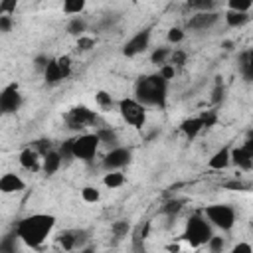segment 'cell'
Listing matches in <instances>:
<instances>
[{"label": "cell", "mask_w": 253, "mask_h": 253, "mask_svg": "<svg viewBox=\"0 0 253 253\" xmlns=\"http://www.w3.org/2000/svg\"><path fill=\"white\" fill-rule=\"evenodd\" d=\"M55 227V217L51 213H32L18 221L16 237L28 247H40Z\"/></svg>", "instance_id": "cell-1"}, {"label": "cell", "mask_w": 253, "mask_h": 253, "mask_svg": "<svg viewBox=\"0 0 253 253\" xmlns=\"http://www.w3.org/2000/svg\"><path fill=\"white\" fill-rule=\"evenodd\" d=\"M249 22V12H237V10H227L225 12V24L229 28H241Z\"/></svg>", "instance_id": "cell-20"}, {"label": "cell", "mask_w": 253, "mask_h": 253, "mask_svg": "<svg viewBox=\"0 0 253 253\" xmlns=\"http://www.w3.org/2000/svg\"><path fill=\"white\" fill-rule=\"evenodd\" d=\"M55 61H57V67H59V71H61V77L67 79V77L71 75V69H73L71 57H69V55H59V57H55Z\"/></svg>", "instance_id": "cell-28"}, {"label": "cell", "mask_w": 253, "mask_h": 253, "mask_svg": "<svg viewBox=\"0 0 253 253\" xmlns=\"http://www.w3.org/2000/svg\"><path fill=\"white\" fill-rule=\"evenodd\" d=\"M219 20V16L215 14V12H198V14H194L190 20H188V28L190 30H210L215 22Z\"/></svg>", "instance_id": "cell-12"}, {"label": "cell", "mask_w": 253, "mask_h": 253, "mask_svg": "<svg viewBox=\"0 0 253 253\" xmlns=\"http://www.w3.org/2000/svg\"><path fill=\"white\" fill-rule=\"evenodd\" d=\"M150 36H152L150 28H144V30L136 32V34L123 45V55H126V57H134V55L146 51V47H148V43H150Z\"/></svg>", "instance_id": "cell-11"}, {"label": "cell", "mask_w": 253, "mask_h": 253, "mask_svg": "<svg viewBox=\"0 0 253 253\" xmlns=\"http://www.w3.org/2000/svg\"><path fill=\"white\" fill-rule=\"evenodd\" d=\"M95 132H97V136H99L101 144H111V146H117L119 136H117V132H115L113 128L103 126V128H99V130H95Z\"/></svg>", "instance_id": "cell-26"}, {"label": "cell", "mask_w": 253, "mask_h": 253, "mask_svg": "<svg viewBox=\"0 0 253 253\" xmlns=\"http://www.w3.org/2000/svg\"><path fill=\"white\" fill-rule=\"evenodd\" d=\"M14 26L12 16H0V34H8Z\"/></svg>", "instance_id": "cell-41"}, {"label": "cell", "mask_w": 253, "mask_h": 253, "mask_svg": "<svg viewBox=\"0 0 253 253\" xmlns=\"http://www.w3.org/2000/svg\"><path fill=\"white\" fill-rule=\"evenodd\" d=\"M85 6H87V0H63V2H61L63 12H65V14H71V16L81 14V12L85 10Z\"/></svg>", "instance_id": "cell-25"}, {"label": "cell", "mask_w": 253, "mask_h": 253, "mask_svg": "<svg viewBox=\"0 0 253 253\" xmlns=\"http://www.w3.org/2000/svg\"><path fill=\"white\" fill-rule=\"evenodd\" d=\"M184 30L182 28H170L168 30V34H166V38H168V42L170 43H180L182 40H184Z\"/></svg>", "instance_id": "cell-34"}, {"label": "cell", "mask_w": 253, "mask_h": 253, "mask_svg": "<svg viewBox=\"0 0 253 253\" xmlns=\"http://www.w3.org/2000/svg\"><path fill=\"white\" fill-rule=\"evenodd\" d=\"M168 93V81L158 75H140L134 83V99L142 103L144 107H156V109H166V95Z\"/></svg>", "instance_id": "cell-2"}, {"label": "cell", "mask_w": 253, "mask_h": 253, "mask_svg": "<svg viewBox=\"0 0 253 253\" xmlns=\"http://www.w3.org/2000/svg\"><path fill=\"white\" fill-rule=\"evenodd\" d=\"M103 184H105L107 188H111V190L121 188V186L125 184V174L119 172V170H109V172L105 174V178H103Z\"/></svg>", "instance_id": "cell-22"}, {"label": "cell", "mask_w": 253, "mask_h": 253, "mask_svg": "<svg viewBox=\"0 0 253 253\" xmlns=\"http://www.w3.org/2000/svg\"><path fill=\"white\" fill-rule=\"evenodd\" d=\"M65 121L69 125V128H85L93 123H97V113L79 105V107H73L67 115H65Z\"/></svg>", "instance_id": "cell-10"}, {"label": "cell", "mask_w": 253, "mask_h": 253, "mask_svg": "<svg viewBox=\"0 0 253 253\" xmlns=\"http://www.w3.org/2000/svg\"><path fill=\"white\" fill-rule=\"evenodd\" d=\"M12 241H14V237L8 235V237L0 243V251H14V243H12Z\"/></svg>", "instance_id": "cell-44"}, {"label": "cell", "mask_w": 253, "mask_h": 253, "mask_svg": "<svg viewBox=\"0 0 253 253\" xmlns=\"http://www.w3.org/2000/svg\"><path fill=\"white\" fill-rule=\"evenodd\" d=\"M117 109L123 117V121L134 128H142L146 123V107L138 103L134 97H125L117 101Z\"/></svg>", "instance_id": "cell-6"}, {"label": "cell", "mask_w": 253, "mask_h": 253, "mask_svg": "<svg viewBox=\"0 0 253 253\" xmlns=\"http://www.w3.org/2000/svg\"><path fill=\"white\" fill-rule=\"evenodd\" d=\"M168 57H170V49H168V47H156V49L150 53V61H152L154 65L168 63Z\"/></svg>", "instance_id": "cell-30"}, {"label": "cell", "mask_w": 253, "mask_h": 253, "mask_svg": "<svg viewBox=\"0 0 253 253\" xmlns=\"http://www.w3.org/2000/svg\"><path fill=\"white\" fill-rule=\"evenodd\" d=\"M26 188V182L16 172H6L0 176V192L2 194H18Z\"/></svg>", "instance_id": "cell-13"}, {"label": "cell", "mask_w": 253, "mask_h": 253, "mask_svg": "<svg viewBox=\"0 0 253 253\" xmlns=\"http://www.w3.org/2000/svg\"><path fill=\"white\" fill-rule=\"evenodd\" d=\"M239 69H241L245 81L253 79V51L251 49H245L239 53Z\"/></svg>", "instance_id": "cell-19"}, {"label": "cell", "mask_w": 253, "mask_h": 253, "mask_svg": "<svg viewBox=\"0 0 253 253\" xmlns=\"http://www.w3.org/2000/svg\"><path fill=\"white\" fill-rule=\"evenodd\" d=\"M42 73H43V81H45L47 85H57V83H61V81H63V77H61V71H59V67H57L55 57H49V59H47V65H45V69H43Z\"/></svg>", "instance_id": "cell-18"}, {"label": "cell", "mask_w": 253, "mask_h": 253, "mask_svg": "<svg viewBox=\"0 0 253 253\" xmlns=\"http://www.w3.org/2000/svg\"><path fill=\"white\" fill-rule=\"evenodd\" d=\"M215 0H186V6L196 12H210L213 8Z\"/></svg>", "instance_id": "cell-29"}, {"label": "cell", "mask_w": 253, "mask_h": 253, "mask_svg": "<svg viewBox=\"0 0 253 253\" xmlns=\"http://www.w3.org/2000/svg\"><path fill=\"white\" fill-rule=\"evenodd\" d=\"M99 144L101 140L97 132H81L71 138V154L81 162H91L99 150Z\"/></svg>", "instance_id": "cell-5"}, {"label": "cell", "mask_w": 253, "mask_h": 253, "mask_svg": "<svg viewBox=\"0 0 253 253\" xmlns=\"http://www.w3.org/2000/svg\"><path fill=\"white\" fill-rule=\"evenodd\" d=\"M59 156H61V160H71L73 158V154H71V138H67L61 146H59Z\"/></svg>", "instance_id": "cell-39"}, {"label": "cell", "mask_w": 253, "mask_h": 253, "mask_svg": "<svg viewBox=\"0 0 253 253\" xmlns=\"http://www.w3.org/2000/svg\"><path fill=\"white\" fill-rule=\"evenodd\" d=\"M229 10H237V12H249L253 6V0H227Z\"/></svg>", "instance_id": "cell-31"}, {"label": "cell", "mask_w": 253, "mask_h": 253, "mask_svg": "<svg viewBox=\"0 0 253 253\" xmlns=\"http://www.w3.org/2000/svg\"><path fill=\"white\" fill-rule=\"evenodd\" d=\"M47 59H49V57H45V55H38V57L34 59V67H36L38 71H43L45 65H47Z\"/></svg>", "instance_id": "cell-42"}, {"label": "cell", "mask_w": 253, "mask_h": 253, "mask_svg": "<svg viewBox=\"0 0 253 253\" xmlns=\"http://www.w3.org/2000/svg\"><path fill=\"white\" fill-rule=\"evenodd\" d=\"M18 160H20V166H22V168H26V170H30V172H38V170H40L42 154H40L36 148L30 146V148H24V150L20 152Z\"/></svg>", "instance_id": "cell-15"}, {"label": "cell", "mask_w": 253, "mask_h": 253, "mask_svg": "<svg viewBox=\"0 0 253 253\" xmlns=\"http://www.w3.org/2000/svg\"><path fill=\"white\" fill-rule=\"evenodd\" d=\"M95 47V40L93 38H89V36H79L77 38V49L79 51H89V49H93Z\"/></svg>", "instance_id": "cell-33"}, {"label": "cell", "mask_w": 253, "mask_h": 253, "mask_svg": "<svg viewBox=\"0 0 253 253\" xmlns=\"http://www.w3.org/2000/svg\"><path fill=\"white\" fill-rule=\"evenodd\" d=\"M85 32H87V24H85V20H83V18L75 16V18H71V20H69V24H67V34H69V36L79 38V36H83Z\"/></svg>", "instance_id": "cell-24"}, {"label": "cell", "mask_w": 253, "mask_h": 253, "mask_svg": "<svg viewBox=\"0 0 253 253\" xmlns=\"http://www.w3.org/2000/svg\"><path fill=\"white\" fill-rule=\"evenodd\" d=\"M95 103H97L99 109H103V111H111V109L117 105V101L113 99V95L107 93V91H103V89H99V91L95 93Z\"/></svg>", "instance_id": "cell-23"}, {"label": "cell", "mask_w": 253, "mask_h": 253, "mask_svg": "<svg viewBox=\"0 0 253 253\" xmlns=\"http://www.w3.org/2000/svg\"><path fill=\"white\" fill-rule=\"evenodd\" d=\"M211 101H213V103H219V101H223V85H221V83H217V85H215Z\"/></svg>", "instance_id": "cell-43"}, {"label": "cell", "mask_w": 253, "mask_h": 253, "mask_svg": "<svg viewBox=\"0 0 253 253\" xmlns=\"http://www.w3.org/2000/svg\"><path fill=\"white\" fill-rule=\"evenodd\" d=\"M81 200L87 204H97L101 200V192L95 186H85V188H81Z\"/></svg>", "instance_id": "cell-27"}, {"label": "cell", "mask_w": 253, "mask_h": 253, "mask_svg": "<svg viewBox=\"0 0 253 253\" xmlns=\"http://www.w3.org/2000/svg\"><path fill=\"white\" fill-rule=\"evenodd\" d=\"M211 235H213L211 225H210V221L206 219L204 213H194V215H190V219L186 221V229H184V233H182V237H184L192 247L206 245Z\"/></svg>", "instance_id": "cell-3"}, {"label": "cell", "mask_w": 253, "mask_h": 253, "mask_svg": "<svg viewBox=\"0 0 253 253\" xmlns=\"http://www.w3.org/2000/svg\"><path fill=\"white\" fill-rule=\"evenodd\" d=\"M182 200H170V202H166V206L162 208V211L164 213H168V215H174V213H178L180 210H182Z\"/></svg>", "instance_id": "cell-37"}, {"label": "cell", "mask_w": 253, "mask_h": 253, "mask_svg": "<svg viewBox=\"0 0 253 253\" xmlns=\"http://www.w3.org/2000/svg\"><path fill=\"white\" fill-rule=\"evenodd\" d=\"M20 0H0V16H12Z\"/></svg>", "instance_id": "cell-32"}, {"label": "cell", "mask_w": 253, "mask_h": 253, "mask_svg": "<svg viewBox=\"0 0 253 253\" xmlns=\"http://www.w3.org/2000/svg\"><path fill=\"white\" fill-rule=\"evenodd\" d=\"M22 103H24V97L20 93L18 83H8L0 91V115H14L16 111H20Z\"/></svg>", "instance_id": "cell-7"}, {"label": "cell", "mask_w": 253, "mask_h": 253, "mask_svg": "<svg viewBox=\"0 0 253 253\" xmlns=\"http://www.w3.org/2000/svg\"><path fill=\"white\" fill-rule=\"evenodd\" d=\"M251 251H253V247L249 243H237L233 247V253H251Z\"/></svg>", "instance_id": "cell-45"}, {"label": "cell", "mask_w": 253, "mask_h": 253, "mask_svg": "<svg viewBox=\"0 0 253 253\" xmlns=\"http://www.w3.org/2000/svg\"><path fill=\"white\" fill-rule=\"evenodd\" d=\"M132 158V150L126 146H113L105 156H103V168L109 170H121L123 166H126Z\"/></svg>", "instance_id": "cell-9"}, {"label": "cell", "mask_w": 253, "mask_h": 253, "mask_svg": "<svg viewBox=\"0 0 253 253\" xmlns=\"http://www.w3.org/2000/svg\"><path fill=\"white\" fill-rule=\"evenodd\" d=\"M208 247H210V251H213V253H219L221 249H223V245H225V241H223V237H217V235H211L210 239H208V243H206Z\"/></svg>", "instance_id": "cell-38"}, {"label": "cell", "mask_w": 253, "mask_h": 253, "mask_svg": "<svg viewBox=\"0 0 253 253\" xmlns=\"http://www.w3.org/2000/svg\"><path fill=\"white\" fill-rule=\"evenodd\" d=\"M184 61H186V53H184V51H180V49L170 51V57H168V63H170V65L178 67V65H184Z\"/></svg>", "instance_id": "cell-35"}, {"label": "cell", "mask_w": 253, "mask_h": 253, "mask_svg": "<svg viewBox=\"0 0 253 253\" xmlns=\"http://www.w3.org/2000/svg\"><path fill=\"white\" fill-rule=\"evenodd\" d=\"M229 164H231V160H229V146L219 148V150L213 152L211 158L208 160V166H210L211 170H225Z\"/></svg>", "instance_id": "cell-17"}, {"label": "cell", "mask_w": 253, "mask_h": 253, "mask_svg": "<svg viewBox=\"0 0 253 253\" xmlns=\"http://www.w3.org/2000/svg\"><path fill=\"white\" fill-rule=\"evenodd\" d=\"M61 162H63V160H61V156H59L57 150H47V152L42 156V170H43V174H45V176L55 174V172L59 170Z\"/></svg>", "instance_id": "cell-16"}, {"label": "cell", "mask_w": 253, "mask_h": 253, "mask_svg": "<svg viewBox=\"0 0 253 253\" xmlns=\"http://www.w3.org/2000/svg\"><path fill=\"white\" fill-rule=\"evenodd\" d=\"M229 160L233 166H237L239 170L249 172L253 168V140L247 138L243 146H235L229 148Z\"/></svg>", "instance_id": "cell-8"}, {"label": "cell", "mask_w": 253, "mask_h": 253, "mask_svg": "<svg viewBox=\"0 0 253 253\" xmlns=\"http://www.w3.org/2000/svg\"><path fill=\"white\" fill-rule=\"evenodd\" d=\"M158 75H162L166 81H170L176 75V67L170 65V63H162V65H158Z\"/></svg>", "instance_id": "cell-36"}, {"label": "cell", "mask_w": 253, "mask_h": 253, "mask_svg": "<svg viewBox=\"0 0 253 253\" xmlns=\"http://www.w3.org/2000/svg\"><path fill=\"white\" fill-rule=\"evenodd\" d=\"M204 128H206V125H204V121H202L200 115H198V117H190V119H186V121L180 123V132H182L188 140L196 138Z\"/></svg>", "instance_id": "cell-14"}, {"label": "cell", "mask_w": 253, "mask_h": 253, "mask_svg": "<svg viewBox=\"0 0 253 253\" xmlns=\"http://www.w3.org/2000/svg\"><path fill=\"white\" fill-rule=\"evenodd\" d=\"M204 215H206V219L210 221L211 227H217L221 231L233 229L235 217H237L235 210L229 204H211V206H206Z\"/></svg>", "instance_id": "cell-4"}, {"label": "cell", "mask_w": 253, "mask_h": 253, "mask_svg": "<svg viewBox=\"0 0 253 253\" xmlns=\"http://www.w3.org/2000/svg\"><path fill=\"white\" fill-rule=\"evenodd\" d=\"M126 231H128V221L121 219V221L113 223V233H115L117 237H123V235H126Z\"/></svg>", "instance_id": "cell-40"}, {"label": "cell", "mask_w": 253, "mask_h": 253, "mask_svg": "<svg viewBox=\"0 0 253 253\" xmlns=\"http://www.w3.org/2000/svg\"><path fill=\"white\" fill-rule=\"evenodd\" d=\"M81 233L83 231H63V233H59V245L65 249V251H71V249H75L77 245H79V237H81Z\"/></svg>", "instance_id": "cell-21"}, {"label": "cell", "mask_w": 253, "mask_h": 253, "mask_svg": "<svg viewBox=\"0 0 253 253\" xmlns=\"http://www.w3.org/2000/svg\"><path fill=\"white\" fill-rule=\"evenodd\" d=\"M225 188H231V190H241V188H243V184H241V182H227V184H225Z\"/></svg>", "instance_id": "cell-46"}]
</instances>
